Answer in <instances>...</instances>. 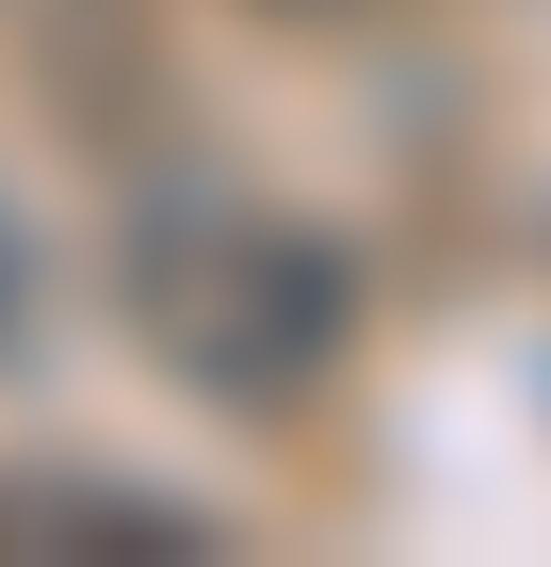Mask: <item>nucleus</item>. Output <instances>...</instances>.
<instances>
[{"mask_svg": "<svg viewBox=\"0 0 551 567\" xmlns=\"http://www.w3.org/2000/svg\"><path fill=\"white\" fill-rule=\"evenodd\" d=\"M0 551H17V567H82V551L195 567V551H212V519L163 503V486H114V471H0Z\"/></svg>", "mask_w": 551, "mask_h": 567, "instance_id": "obj_2", "label": "nucleus"}, {"mask_svg": "<svg viewBox=\"0 0 551 567\" xmlns=\"http://www.w3.org/2000/svg\"><path fill=\"white\" fill-rule=\"evenodd\" d=\"M33 341V244H17V212H0V357Z\"/></svg>", "mask_w": 551, "mask_h": 567, "instance_id": "obj_3", "label": "nucleus"}, {"mask_svg": "<svg viewBox=\"0 0 551 567\" xmlns=\"http://www.w3.org/2000/svg\"><path fill=\"white\" fill-rule=\"evenodd\" d=\"M114 324L163 357L195 405H308L357 357V276L325 227L259 212V195H146L114 244Z\"/></svg>", "mask_w": 551, "mask_h": 567, "instance_id": "obj_1", "label": "nucleus"}]
</instances>
